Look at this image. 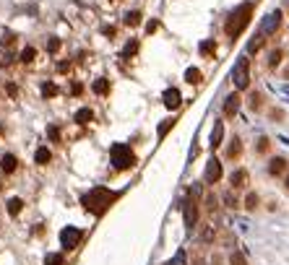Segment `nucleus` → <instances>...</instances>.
<instances>
[{
	"label": "nucleus",
	"instance_id": "f257e3e1",
	"mask_svg": "<svg viewBox=\"0 0 289 265\" xmlns=\"http://www.w3.org/2000/svg\"><path fill=\"white\" fill-rule=\"evenodd\" d=\"M253 11H256V3H250V0H248V3H242V5H237L229 13L227 24H224V34H227L229 39H237V36L248 29V24L253 18Z\"/></svg>",
	"mask_w": 289,
	"mask_h": 265
},
{
	"label": "nucleus",
	"instance_id": "f03ea898",
	"mask_svg": "<svg viewBox=\"0 0 289 265\" xmlns=\"http://www.w3.org/2000/svg\"><path fill=\"white\" fill-rule=\"evenodd\" d=\"M112 200H117V193H110L107 187H94V190H89V193L81 198V203H84V208L92 211L94 216H102L107 208L112 206Z\"/></svg>",
	"mask_w": 289,
	"mask_h": 265
},
{
	"label": "nucleus",
	"instance_id": "7ed1b4c3",
	"mask_svg": "<svg viewBox=\"0 0 289 265\" xmlns=\"http://www.w3.org/2000/svg\"><path fill=\"white\" fill-rule=\"evenodd\" d=\"M110 159H112V167L117 169V172H128V169H133L135 167V153L130 151V146L128 143H115L112 146V151H110Z\"/></svg>",
	"mask_w": 289,
	"mask_h": 265
},
{
	"label": "nucleus",
	"instance_id": "20e7f679",
	"mask_svg": "<svg viewBox=\"0 0 289 265\" xmlns=\"http://www.w3.org/2000/svg\"><path fill=\"white\" fill-rule=\"evenodd\" d=\"M232 84L237 91H248L250 88V58L248 55H240L237 60H234V65H232Z\"/></svg>",
	"mask_w": 289,
	"mask_h": 265
},
{
	"label": "nucleus",
	"instance_id": "39448f33",
	"mask_svg": "<svg viewBox=\"0 0 289 265\" xmlns=\"http://www.w3.org/2000/svg\"><path fill=\"white\" fill-rule=\"evenodd\" d=\"M282 26H284V13L282 11H271L263 21H260V36L268 39V36H274L276 31H282Z\"/></svg>",
	"mask_w": 289,
	"mask_h": 265
},
{
	"label": "nucleus",
	"instance_id": "423d86ee",
	"mask_svg": "<svg viewBox=\"0 0 289 265\" xmlns=\"http://www.w3.org/2000/svg\"><path fill=\"white\" fill-rule=\"evenodd\" d=\"M81 239H84V232L76 229V226H65V229L60 232V242H63V250H76Z\"/></svg>",
	"mask_w": 289,
	"mask_h": 265
},
{
	"label": "nucleus",
	"instance_id": "0eeeda50",
	"mask_svg": "<svg viewBox=\"0 0 289 265\" xmlns=\"http://www.w3.org/2000/svg\"><path fill=\"white\" fill-rule=\"evenodd\" d=\"M240 107H242V96H240V91H234V94H229L227 99H224V104H222V115L232 120V117L240 112Z\"/></svg>",
	"mask_w": 289,
	"mask_h": 265
},
{
	"label": "nucleus",
	"instance_id": "6e6552de",
	"mask_svg": "<svg viewBox=\"0 0 289 265\" xmlns=\"http://www.w3.org/2000/svg\"><path fill=\"white\" fill-rule=\"evenodd\" d=\"M219 179H222V161H219V159H211L209 164H206L203 182H209V185H216Z\"/></svg>",
	"mask_w": 289,
	"mask_h": 265
},
{
	"label": "nucleus",
	"instance_id": "1a4fd4ad",
	"mask_svg": "<svg viewBox=\"0 0 289 265\" xmlns=\"http://www.w3.org/2000/svg\"><path fill=\"white\" fill-rule=\"evenodd\" d=\"M164 107L172 109V112H177V109L183 107V96H180L177 88H167L164 91Z\"/></svg>",
	"mask_w": 289,
	"mask_h": 265
},
{
	"label": "nucleus",
	"instance_id": "9d476101",
	"mask_svg": "<svg viewBox=\"0 0 289 265\" xmlns=\"http://www.w3.org/2000/svg\"><path fill=\"white\" fill-rule=\"evenodd\" d=\"M222 143H224V122L216 120V122H214V130H211V141H209V146H211V151H216Z\"/></svg>",
	"mask_w": 289,
	"mask_h": 265
},
{
	"label": "nucleus",
	"instance_id": "9b49d317",
	"mask_svg": "<svg viewBox=\"0 0 289 265\" xmlns=\"http://www.w3.org/2000/svg\"><path fill=\"white\" fill-rule=\"evenodd\" d=\"M248 179H250L248 169H234V172H232V177H229V182H232V190L245 187V185H248Z\"/></svg>",
	"mask_w": 289,
	"mask_h": 265
},
{
	"label": "nucleus",
	"instance_id": "f8f14e48",
	"mask_svg": "<svg viewBox=\"0 0 289 265\" xmlns=\"http://www.w3.org/2000/svg\"><path fill=\"white\" fill-rule=\"evenodd\" d=\"M248 104H250L253 112H263L266 109V96L260 94V91H253V94L248 96Z\"/></svg>",
	"mask_w": 289,
	"mask_h": 265
},
{
	"label": "nucleus",
	"instance_id": "ddd939ff",
	"mask_svg": "<svg viewBox=\"0 0 289 265\" xmlns=\"http://www.w3.org/2000/svg\"><path fill=\"white\" fill-rule=\"evenodd\" d=\"M92 91L96 96H107L112 91V84H110V78H96L94 84H92Z\"/></svg>",
	"mask_w": 289,
	"mask_h": 265
},
{
	"label": "nucleus",
	"instance_id": "4468645a",
	"mask_svg": "<svg viewBox=\"0 0 289 265\" xmlns=\"http://www.w3.org/2000/svg\"><path fill=\"white\" fill-rule=\"evenodd\" d=\"M287 167H289L287 159H282V156H274V159L268 161V175H284Z\"/></svg>",
	"mask_w": 289,
	"mask_h": 265
},
{
	"label": "nucleus",
	"instance_id": "2eb2a0df",
	"mask_svg": "<svg viewBox=\"0 0 289 265\" xmlns=\"http://www.w3.org/2000/svg\"><path fill=\"white\" fill-rule=\"evenodd\" d=\"M284 50L282 47H276V50H271L268 52V70H276L279 65H282V62H284Z\"/></svg>",
	"mask_w": 289,
	"mask_h": 265
},
{
	"label": "nucleus",
	"instance_id": "dca6fc26",
	"mask_svg": "<svg viewBox=\"0 0 289 265\" xmlns=\"http://www.w3.org/2000/svg\"><path fill=\"white\" fill-rule=\"evenodd\" d=\"M185 226L188 229H193L195 226V221H198V208H195V203H191V200H185Z\"/></svg>",
	"mask_w": 289,
	"mask_h": 265
},
{
	"label": "nucleus",
	"instance_id": "f3484780",
	"mask_svg": "<svg viewBox=\"0 0 289 265\" xmlns=\"http://www.w3.org/2000/svg\"><path fill=\"white\" fill-rule=\"evenodd\" d=\"M16 167H19V159H16L13 153H5V156L0 159V169H3L5 175H13V172H16Z\"/></svg>",
	"mask_w": 289,
	"mask_h": 265
},
{
	"label": "nucleus",
	"instance_id": "a211bd4d",
	"mask_svg": "<svg viewBox=\"0 0 289 265\" xmlns=\"http://www.w3.org/2000/svg\"><path fill=\"white\" fill-rule=\"evenodd\" d=\"M198 55H201V58H206V60H211L214 55H216V42H214V39H203L201 47H198Z\"/></svg>",
	"mask_w": 289,
	"mask_h": 265
},
{
	"label": "nucleus",
	"instance_id": "6ab92c4d",
	"mask_svg": "<svg viewBox=\"0 0 289 265\" xmlns=\"http://www.w3.org/2000/svg\"><path fill=\"white\" fill-rule=\"evenodd\" d=\"M34 161H37L39 167H47V164L52 161V151L47 148V146H39L37 153H34Z\"/></svg>",
	"mask_w": 289,
	"mask_h": 265
},
{
	"label": "nucleus",
	"instance_id": "aec40b11",
	"mask_svg": "<svg viewBox=\"0 0 289 265\" xmlns=\"http://www.w3.org/2000/svg\"><path fill=\"white\" fill-rule=\"evenodd\" d=\"M185 84L201 86V84H203V73L198 70V68H188V70H185Z\"/></svg>",
	"mask_w": 289,
	"mask_h": 265
},
{
	"label": "nucleus",
	"instance_id": "412c9836",
	"mask_svg": "<svg viewBox=\"0 0 289 265\" xmlns=\"http://www.w3.org/2000/svg\"><path fill=\"white\" fill-rule=\"evenodd\" d=\"M73 120H76L78 125H89V122L94 120V109H89V107H81L78 112L73 115Z\"/></svg>",
	"mask_w": 289,
	"mask_h": 265
},
{
	"label": "nucleus",
	"instance_id": "4be33fe9",
	"mask_svg": "<svg viewBox=\"0 0 289 265\" xmlns=\"http://www.w3.org/2000/svg\"><path fill=\"white\" fill-rule=\"evenodd\" d=\"M123 24L130 26V29H135V26L141 24V11H128V13H125V18H123Z\"/></svg>",
	"mask_w": 289,
	"mask_h": 265
},
{
	"label": "nucleus",
	"instance_id": "5701e85b",
	"mask_svg": "<svg viewBox=\"0 0 289 265\" xmlns=\"http://www.w3.org/2000/svg\"><path fill=\"white\" fill-rule=\"evenodd\" d=\"M227 156H229V159H240V156H242V141H240V138H234V141L229 143Z\"/></svg>",
	"mask_w": 289,
	"mask_h": 265
},
{
	"label": "nucleus",
	"instance_id": "b1692460",
	"mask_svg": "<svg viewBox=\"0 0 289 265\" xmlns=\"http://www.w3.org/2000/svg\"><path fill=\"white\" fill-rule=\"evenodd\" d=\"M21 208H24V200L21 198H11V200H8V213H11V216H19Z\"/></svg>",
	"mask_w": 289,
	"mask_h": 265
},
{
	"label": "nucleus",
	"instance_id": "393cba45",
	"mask_svg": "<svg viewBox=\"0 0 289 265\" xmlns=\"http://www.w3.org/2000/svg\"><path fill=\"white\" fill-rule=\"evenodd\" d=\"M138 47H141V44H138V39H130L128 44H125V50H123V58H128V60H130L133 55L138 52Z\"/></svg>",
	"mask_w": 289,
	"mask_h": 265
},
{
	"label": "nucleus",
	"instance_id": "a878e982",
	"mask_svg": "<svg viewBox=\"0 0 289 265\" xmlns=\"http://www.w3.org/2000/svg\"><path fill=\"white\" fill-rule=\"evenodd\" d=\"M258 203H260L258 193H248V198H245V208H248V211H256V208H258Z\"/></svg>",
	"mask_w": 289,
	"mask_h": 265
},
{
	"label": "nucleus",
	"instance_id": "bb28decb",
	"mask_svg": "<svg viewBox=\"0 0 289 265\" xmlns=\"http://www.w3.org/2000/svg\"><path fill=\"white\" fill-rule=\"evenodd\" d=\"M34 58H37V50L34 47H24L21 50V62H34Z\"/></svg>",
	"mask_w": 289,
	"mask_h": 265
},
{
	"label": "nucleus",
	"instance_id": "cd10ccee",
	"mask_svg": "<svg viewBox=\"0 0 289 265\" xmlns=\"http://www.w3.org/2000/svg\"><path fill=\"white\" fill-rule=\"evenodd\" d=\"M44 265H63V252H50L44 258Z\"/></svg>",
	"mask_w": 289,
	"mask_h": 265
},
{
	"label": "nucleus",
	"instance_id": "c85d7f7f",
	"mask_svg": "<svg viewBox=\"0 0 289 265\" xmlns=\"http://www.w3.org/2000/svg\"><path fill=\"white\" fill-rule=\"evenodd\" d=\"M263 36H258V39H250V44H248V55H253V52H260V47H263Z\"/></svg>",
	"mask_w": 289,
	"mask_h": 265
},
{
	"label": "nucleus",
	"instance_id": "c756f323",
	"mask_svg": "<svg viewBox=\"0 0 289 265\" xmlns=\"http://www.w3.org/2000/svg\"><path fill=\"white\" fill-rule=\"evenodd\" d=\"M47 52L50 55H58L60 52V39H58V36H50V39H47Z\"/></svg>",
	"mask_w": 289,
	"mask_h": 265
},
{
	"label": "nucleus",
	"instance_id": "7c9ffc66",
	"mask_svg": "<svg viewBox=\"0 0 289 265\" xmlns=\"http://www.w3.org/2000/svg\"><path fill=\"white\" fill-rule=\"evenodd\" d=\"M42 94H44V96H58L60 88H58L55 84H44V86H42Z\"/></svg>",
	"mask_w": 289,
	"mask_h": 265
},
{
	"label": "nucleus",
	"instance_id": "2f4dec72",
	"mask_svg": "<svg viewBox=\"0 0 289 265\" xmlns=\"http://www.w3.org/2000/svg\"><path fill=\"white\" fill-rule=\"evenodd\" d=\"M175 125V120H167V122H161L159 125V138H164V135H167V130H169V127H172Z\"/></svg>",
	"mask_w": 289,
	"mask_h": 265
},
{
	"label": "nucleus",
	"instance_id": "473e14b6",
	"mask_svg": "<svg viewBox=\"0 0 289 265\" xmlns=\"http://www.w3.org/2000/svg\"><path fill=\"white\" fill-rule=\"evenodd\" d=\"M47 135H50V138L55 141V143H60V130H58L55 125H50V127H47Z\"/></svg>",
	"mask_w": 289,
	"mask_h": 265
},
{
	"label": "nucleus",
	"instance_id": "72a5a7b5",
	"mask_svg": "<svg viewBox=\"0 0 289 265\" xmlns=\"http://www.w3.org/2000/svg\"><path fill=\"white\" fill-rule=\"evenodd\" d=\"M169 265H185V250H177V255H175V260L169 263Z\"/></svg>",
	"mask_w": 289,
	"mask_h": 265
},
{
	"label": "nucleus",
	"instance_id": "f704fd0d",
	"mask_svg": "<svg viewBox=\"0 0 289 265\" xmlns=\"http://www.w3.org/2000/svg\"><path fill=\"white\" fill-rule=\"evenodd\" d=\"M268 148H271V143H268V138H260V143H258V151H260V153H266Z\"/></svg>",
	"mask_w": 289,
	"mask_h": 265
},
{
	"label": "nucleus",
	"instance_id": "c9c22d12",
	"mask_svg": "<svg viewBox=\"0 0 289 265\" xmlns=\"http://www.w3.org/2000/svg\"><path fill=\"white\" fill-rule=\"evenodd\" d=\"M229 263H232V265H248V263H245V258H242L240 252H237V255H232V260H229Z\"/></svg>",
	"mask_w": 289,
	"mask_h": 265
},
{
	"label": "nucleus",
	"instance_id": "e433bc0d",
	"mask_svg": "<svg viewBox=\"0 0 289 265\" xmlns=\"http://www.w3.org/2000/svg\"><path fill=\"white\" fill-rule=\"evenodd\" d=\"M157 29H159V21H149V24H146V31H149V34H154Z\"/></svg>",
	"mask_w": 289,
	"mask_h": 265
},
{
	"label": "nucleus",
	"instance_id": "4c0bfd02",
	"mask_svg": "<svg viewBox=\"0 0 289 265\" xmlns=\"http://www.w3.org/2000/svg\"><path fill=\"white\" fill-rule=\"evenodd\" d=\"M271 117H274V120H282L284 112H282V109H271Z\"/></svg>",
	"mask_w": 289,
	"mask_h": 265
},
{
	"label": "nucleus",
	"instance_id": "58836bf2",
	"mask_svg": "<svg viewBox=\"0 0 289 265\" xmlns=\"http://www.w3.org/2000/svg\"><path fill=\"white\" fill-rule=\"evenodd\" d=\"M58 70H60V73H68V70H70V62H65V60H63L60 65H58Z\"/></svg>",
	"mask_w": 289,
	"mask_h": 265
},
{
	"label": "nucleus",
	"instance_id": "ea45409f",
	"mask_svg": "<svg viewBox=\"0 0 289 265\" xmlns=\"http://www.w3.org/2000/svg\"><path fill=\"white\" fill-rule=\"evenodd\" d=\"M8 94H11V96H16V94H19V88H16L13 84H8Z\"/></svg>",
	"mask_w": 289,
	"mask_h": 265
},
{
	"label": "nucleus",
	"instance_id": "a19ab883",
	"mask_svg": "<svg viewBox=\"0 0 289 265\" xmlns=\"http://www.w3.org/2000/svg\"><path fill=\"white\" fill-rule=\"evenodd\" d=\"M284 78H289V68H284Z\"/></svg>",
	"mask_w": 289,
	"mask_h": 265
},
{
	"label": "nucleus",
	"instance_id": "79ce46f5",
	"mask_svg": "<svg viewBox=\"0 0 289 265\" xmlns=\"http://www.w3.org/2000/svg\"><path fill=\"white\" fill-rule=\"evenodd\" d=\"M284 185H287V190H289V175H287V182H284Z\"/></svg>",
	"mask_w": 289,
	"mask_h": 265
},
{
	"label": "nucleus",
	"instance_id": "37998d69",
	"mask_svg": "<svg viewBox=\"0 0 289 265\" xmlns=\"http://www.w3.org/2000/svg\"><path fill=\"white\" fill-rule=\"evenodd\" d=\"M0 133H3V127H0Z\"/></svg>",
	"mask_w": 289,
	"mask_h": 265
},
{
	"label": "nucleus",
	"instance_id": "c03bdc74",
	"mask_svg": "<svg viewBox=\"0 0 289 265\" xmlns=\"http://www.w3.org/2000/svg\"><path fill=\"white\" fill-rule=\"evenodd\" d=\"M112 3H115V0H112Z\"/></svg>",
	"mask_w": 289,
	"mask_h": 265
}]
</instances>
